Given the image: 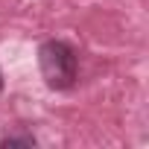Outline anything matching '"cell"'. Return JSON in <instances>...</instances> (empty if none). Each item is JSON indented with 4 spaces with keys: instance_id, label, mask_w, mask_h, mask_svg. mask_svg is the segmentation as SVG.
I'll return each mask as SVG.
<instances>
[{
    "instance_id": "obj_1",
    "label": "cell",
    "mask_w": 149,
    "mask_h": 149,
    "mask_svg": "<svg viewBox=\"0 0 149 149\" xmlns=\"http://www.w3.org/2000/svg\"><path fill=\"white\" fill-rule=\"evenodd\" d=\"M38 67L44 82L53 91H64L76 82L79 58H76V50L64 41H44L38 47Z\"/></svg>"
},
{
    "instance_id": "obj_2",
    "label": "cell",
    "mask_w": 149,
    "mask_h": 149,
    "mask_svg": "<svg viewBox=\"0 0 149 149\" xmlns=\"http://www.w3.org/2000/svg\"><path fill=\"white\" fill-rule=\"evenodd\" d=\"M0 146H35V137H29V134H12V137H0Z\"/></svg>"
},
{
    "instance_id": "obj_3",
    "label": "cell",
    "mask_w": 149,
    "mask_h": 149,
    "mask_svg": "<svg viewBox=\"0 0 149 149\" xmlns=\"http://www.w3.org/2000/svg\"><path fill=\"white\" fill-rule=\"evenodd\" d=\"M0 91H3V79H0Z\"/></svg>"
}]
</instances>
